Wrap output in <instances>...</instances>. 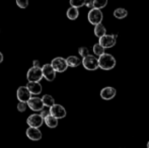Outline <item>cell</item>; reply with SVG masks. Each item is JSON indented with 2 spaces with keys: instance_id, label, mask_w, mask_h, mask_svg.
<instances>
[{
  "instance_id": "6da1fadb",
  "label": "cell",
  "mask_w": 149,
  "mask_h": 148,
  "mask_svg": "<svg viewBox=\"0 0 149 148\" xmlns=\"http://www.w3.org/2000/svg\"><path fill=\"white\" fill-rule=\"evenodd\" d=\"M117 61L112 54H104L98 58V67L102 70H111L116 66Z\"/></svg>"
},
{
  "instance_id": "7a4b0ae2",
  "label": "cell",
  "mask_w": 149,
  "mask_h": 148,
  "mask_svg": "<svg viewBox=\"0 0 149 148\" xmlns=\"http://www.w3.org/2000/svg\"><path fill=\"white\" fill-rule=\"evenodd\" d=\"M44 78L42 67H31L28 70L26 79L29 82H40Z\"/></svg>"
},
{
  "instance_id": "3957f363",
  "label": "cell",
  "mask_w": 149,
  "mask_h": 148,
  "mask_svg": "<svg viewBox=\"0 0 149 148\" xmlns=\"http://www.w3.org/2000/svg\"><path fill=\"white\" fill-rule=\"evenodd\" d=\"M52 67L54 68L56 72H59V73H62V72L66 71L67 68L69 67L68 64H67V60L64 59L62 57H56L52 60L51 62Z\"/></svg>"
},
{
  "instance_id": "277c9868",
  "label": "cell",
  "mask_w": 149,
  "mask_h": 148,
  "mask_svg": "<svg viewBox=\"0 0 149 148\" xmlns=\"http://www.w3.org/2000/svg\"><path fill=\"white\" fill-rule=\"evenodd\" d=\"M82 65L86 70L94 71L98 68V58L94 57L93 55H88L82 59Z\"/></svg>"
},
{
  "instance_id": "5b68a950",
  "label": "cell",
  "mask_w": 149,
  "mask_h": 148,
  "mask_svg": "<svg viewBox=\"0 0 149 148\" xmlns=\"http://www.w3.org/2000/svg\"><path fill=\"white\" fill-rule=\"evenodd\" d=\"M87 18H88V22L91 24L97 26V24H102V18H104V14H102V10L100 9H91L89 10Z\"/></svg>"
},
{
  "instance_id": "8992f818",
  "label": "cell",
  "mask_w": 149,
  "mask_h": 148,
  "mask_svg": "<svg viewBox=\"0 0 149 148\" xmlns=\"http://www.w3.org/2000/svg\"><path fill=\"white\" fill-rule=\"evenodd\" d=\"M28 107L33 112H42L45 109V106L43 104L42 97H33L30 101H28Z\"/></svg>"
},
{
  "instance_id": "52a82bcc",
  "label": "cell",
  "mask_w": 149,
  "mask_h": 148,
  "mask_svg": "<svg viewBox=\"0 0 149 148\" xmlns=\"http://www.w3.org/2000/svg\"><path fill=\"white\" fill-rule=\"evenodd\" d=\"M117 38H118V35H106L104 37L100 38L98 43H100L104 49H109V48H113L116 45Z\"/></svg>"
},
{
  "instance_id": "ba28073f",
  "label": "cell",
  "mask_w": 149,
  "mask_h": 148,
  "mask_svg": "<svg viewBox=\"0 0 149 148\" xmlns=\"http://www.w3.org/2000/svg\"><path fill=\"white\" fill-rule=\"evenodd\" d=\"M16 97L17 99L19 101V103H26L28 104V101L31 99V93L28 89L26 86H19L16 91Z\"/></svg>"
},
{
  "instance_id": "9c48e42d",
  "label": "cell",
  "mask_w": 149,
  "mask_h": 148,
  "mask_svg": "<svg viewBox=\"0 0 149 148\" xmlns=\"http://www.w3.org/2000/svg\"><path fill=\"white\" fill-rule=\"evenodd\" d=\"M26 124L31 128H38L39 129L44 124V119L41 117L40 114H33L28 117L26 119Z\"/></svg>"
},
{
  "instance_id": "30bf717a",
  "label": "cell",
  "mask_w": 149,
  "mask_h": 148,
  "mask_svg": "<svg viewBox=\"0 0 149 148\" xmlns=\"http://www.w3.org/2000/svg\"><path fill=\"white\" fill-rule=\"evenodd\" d=\"M42 70H43V75H44V78L46 79L47 81H52L55 80L56 78V73L57 72L54 70V68L52 67L51 63L50 64H45V65L42 67Z\"/></svg>"
},
{
  "instance_id": "8fae6325",
  "label": "cell",
  "mask_w": 149,
  "mask_h": 148,
  "mask_svg": "<svg viewBox=\"0 0 149 148\" xmlns=\"http://www.w3.org/2000/svg\"><path fill=\"white\" fill-rule=\"evenodd\" d=\"M50 115H52L53 117H55L56 119H63L66 117L67 113H66V110L63 106L59 105V104H56L55 106L50 109Z\"/></svg>"
},
{
  "instance_id": "7c38bea8",
  "label": "cell",
  "mask_w": 149,
  "mask_h": 148,
  "mask_svg": "<svg viewBox=\"0 0 149 148\" xmlns=\"http://www.w3.org/2000/svg\"><path fill=\"white\" fill-rule=\"evenodd\" d=\"M117 94V90L116 88L112 86H107L104 87V88L100 90V97L104 101H110V99H113Z\"/></svg>"
},
{
  "instance_id": "4fadbf2b",
  "label": "cell",
  "mask_w": 149,
  "mask_h": 148,
  "mask_svg": "<svg viewBox=\"0 0 149 148\" xmlns=\"http://www.w3.org/2000/svg\"><path fill=\"white\" fill-rule=\"evenodd\" d=\"M26 137L31 141H39V140H41L42 137H43V134H42L41 130H39L38 128H31V127H29V128L26 129Z\"/></svg>"
},
{
  "instance_id": "5bb4252c",
  "label": "cell",
  "mask_w": 149,
  "mask_h": 148,
  "mask_svg": "<svg viewBox=\"0 0 149 148\" xmlns=\"http://www.w3.org/2000/svg\"><path fill=\"white\" fill-rule=\"evenodd\" d=\"M26 86L28 87L30 92L33 95L40 94L43 90V87H42V84L40 82H29Z\"/></svg>"
},
{
  "instance_id": "9a60e30c",
  "label": "cell",
  "mask_w": 149,
  "mask_h": 148,
  "mask_svg": "<svg viewBox=\"0 0 149 148\" xmlns=\"http://www.w3.org/2000/svg\"><path fill=\"white\" fill-rule=\"evenodd\" d=\"M67 64H68L69 67L75 68L77 66H79L80 64H82V60L79 57H76V56H69L67 58Z\"/></svg>"
},
{
  "instance_id": "2e32d148",
  "label": "cell",
  "mask_w": 149,
  "mask_h": 148,
  "mask_svg": "<svg viewBox=\"0 0 149 148\" xmlns=\"http://www.w3.org/2000/svg\"><path fill=\"white\" fill-rule=\"evenodd\" d=\"M42 99H43V104L44 106H45V108H47V109H51L53 106H55V99H54V97H52L51 94H45L43 95V97H42Z\"/></svg>"
},
{
  "instance_id": "e0dca14e",
  "label": "cell",
  "mask_w": 149,
  "mask_h": 148,
  "mask_svg": "<svg viewBox=\"0 0 149 148\" xmlns=\"http://www.w3.org/2000/svg\"><path fill=\"white\" fill-rule=\"evenodd\" d=\"M44 123H45L47 127L53 129V128H56V127L58 126V119H56L55 117H53L52 115H50V116H48L47 118L44 120Z\"/></svg>"
},
{
  "instance_id": "ac0fdd59",
  "label": "cell",
  "mask_w": 149,
  "mask_h": 148,
  "mask_svg": "<svg viewBox=\"0 0 149 148\" xmlns=\"http://www.w3.org/2000/svg\"><path fill=\"white\" fill-rule=\"evenodd\" d=\"M94 35H95L98 39H100V38L106 36L107 30H106V28H104V24H97V26H94Z\"/></svg>"
},
{
  "instance_id": "d6986e66",
  "label": "cell",
  "mask_w": 149,
  "mask_h": 148,
  "mask_svg": "<svg viewBox=\"0 0 149 148\" xmlns=\"http://www.w3.org/2000/svg\"><path fill=\"white\" fill-rule=\"evenodd\" d=\"M66 15H67V17H68L69 19L75 20L79 16V10H78V8L71 7V6H70V8H68V10H67Z\"/></svg>"
},
{
  "instance_id": "ffe728a7",
  "label": "cell",
  "mask_w": 149,
  "mask_h": 148,
  "mask_svg": "<svg viewBox=\"0 0 149 148\" xmlns=\"http://www.w3.org/2000/svg\"><path fill=\"white\" fill-rule=\"evenodd\" d=\"M127 15H128V11L125 9V8L119 7L114 11V16L116 18H119V19H122V18L127 17Z\"/></svg>"
},
{
  "instance_id": "44dd1931",
  "label": "cell",
  "mask_w": 149,
  "mask_h": 148,
  "mask_svg": "<svg viewBox=\"0 0 149 148\" xmlns=\"http://www.w3.org/2000/svg\"><path fill=\"white\" fill-rule=\"evenodd\" d=\"M92 50H93V53L95 56H98V58L100 57V56H102L104 53V51H106V49H104V47H102V45H100V43L95 44V45H93V48H92Z\"/></svg>"
},
{
  "instance_id": "7402d4cb",
  "label": "cell",
  "mask_w": 149,
  "mask_h": 148,
  "mask_svg": "<svg viewBox=\"0 0 149 148\" xmlns=\"http://www.w3.org/2000/svg\"><path fill=\"white\" fill-rule=\"evenodd\" d=\"M108 4V1L107 0H94L93 2V6L94 9H102V8H104Z\"/></svg>"
},
{
  "instance_id": "603a6c76",
  "label": "cell",
  "mask_w": 149,
  "mask_h": 148,
  "mask_svg": "<svg viewBox=\"0 0 149 148\" xmlns=\"http://www.w3.org/2000/svg\"><path fill=\"white\" fill-rule=\"evenodd\" d=\"M70 5L71 7L80 8L85 5V1H83V0H70Z\"/></svg>"
},
{
  "instance_id": "cb8c5ba5",
  "label": "cell",
  "mask_w": 149,
  "mask_h": 148,
  "mask_svg": "<svg viewBox=\"0 0 149 148\" xmlns=\"http://www.w3.org/2000/svg\"><path fill=\"white\" fill-rule=\"evenodd\" d=\"M78 53H79V55L82 57V59H83V58H85V57H87L88 55H90L88 48H86V47H80L78 49Z\"/></svg>"
},
{
  "instance_id": "d4e9b609",
  "label": "cell",
  "mask_w": 149,
  "mask_h": 148,
  "mask_svg": "<svg viewBox=\"0 0 149 148\" xmlns=\"http://www.w3.org/2000/svg\"><path fill=\"white\" fill-rule=\"evenodd\" d=\"M16 4H17L18 7L22 8V9H26L29 6V1H26V0H17Z\"/></svg>"
},
{
  "instance_id": "484cf974",
  "label": "cell",
  "mask_w": 149,
  "mask_h": 148,
  "mask_svg": "<svg viewBox=\"0 0 149 148\" xmlns=\"http://www.w3.org/2000/svg\"><path fill=\"white\" fill-rule=\"evenodd\" d=\"M26 108H29L28 107V104H26V103H18L17 104V110H18V112H20V113L26 112Z\"/></svg>"
},
{
  "instance_id": "4316f807",
  "label": "cell",
  "mask_w": 149,
  "mask_h": 148,
  "mask_svg": "<svg viewBox=\"0 0 149 148\" xmlns=\"http://www.w3.org/2000/svg\"><path fill=\"white\" fill-rule=\"evenodd\" d=\"M40 115H41L42 118L45 120L46 118H47L48 116H50V109H47V108H45V109L43 110L42 112H40Z\"/></svg>"
},
{
  "instance_id": "83f0119b",
  "label": "cell",
  "mask_w": 149,
  "mask_h": 148,
  "mask_svg": "<svg viewBox=\"0 0 149 148\" xmlns=\"http://www.w3.org/2000/svg\"><path fill=\"white\" fill-rule=\"evenodd\" d=\"M93 2H94V0H89V1H85V5H86L88 8H90V10H91V9H94Z\"/></svg>"
},
{
  "instance_id": "f1b7e54d",
  "label": "cell",
  "mask_w": 149,
  "mask_h": 148,
  "mask_svg": "<svg viewBox=\"0 0 149 148\" xmlns=\"http://www.w3.org/2000/svg\"><path fill=\"white\" fill-rule=\"evenodd\" d=\"M33 67H40V61L39 60H33Z\"/></svg>"
},
{
  "instance_id": "f546056e",
  "label": "cell",
  "mask_w": 149,
  "mask_h": 148,
  "mask_svg": "<svg viewBox=\"0 0 149 148\" xmlns=\"http://www.w3.org/2000/svg\"><path fill=\"white\" fill-rule=\"evenodd\" d=\"M3 54L1 53V52H0V63H2V62H3Z\"/></svg>"
},
{
  "instance_id": "4dcf8cb0",
  "label": "cell",
  "mask_w": 149,
  "mask_h": 148,
  "mask_svg": "<svg viewBox=\"0 0 149 148\" xmlns=\"http://www.w3.org/2000/svg\"><path fill=\"white\" fill-rule=\"evenodd\" d=\"M147 148H149V141H148V143H147Z\"/></svg>"
}]
</instances>
